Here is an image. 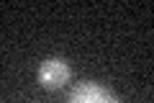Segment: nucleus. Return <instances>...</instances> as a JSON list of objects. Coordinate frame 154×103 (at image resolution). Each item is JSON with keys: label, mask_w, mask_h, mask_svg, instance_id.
Returning <instances> with one entry per match:
<instances>
[{"label": "nucleus", "mask_w": 154, "mask_h": 103, "mask_svg": "<svg viewBox=\"0 0 154 103\" xmlns=\"http://www.w3.org/2000/svg\"><path fill=\"white\" fill-rule=\"evenodd\" d=\"M67 80H69V67L62 60H46L41 65V70H38V82L44 88H49V90L62 88Z\"/></svg>", "instance_id": "f257e3e1"}, {"label": "nucleus", "mask_w": 154, "mask_h": 103, "mask_svg": "<svg viewBox=\"0 0 154 103\" xmlns=\"http://www.w3.org/2000/svg\"><path fill=\"white\" fill-rule=\"evenodd\" d=\"M69 103H118V98L95 82H82L80 88L72 90Z\"/></svg>", "instance_id": "f03ea898"}]
</instances>
